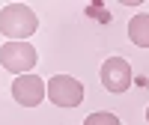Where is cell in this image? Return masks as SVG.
<instances>
[{
	"label": "cell",
	"mask_w": 149,
	"mask_h": 125,
	"mask_svg": "<svg viewBox=\"0 0 149 125\" xmlns=\"http://www.w3.org/2000/svg\"><path fill=\"white\" fill-rule=\"evenodd\" d=\"M84 125H122L116 113H107V110H98V113H90L84 119Z\"/></svg>",
	"instance_id": "obj_7"
},
{
	"label": "cell",
	"mask_w": 149,
	"mask_h": 125,
	"mask_svg": "<svg viewBox=\"0 0 149 125\" xmlns=\"http://www.w3.org/2000/svg\"><path fill=\"white\" fill-rule=\"evenodd\" d=\"M146 122H149V107H146Z\"/></svg>",
	"instance_id": "obj_8"
},
{
	"label": "cell",
	"mask_w": 149,
	"mask_h": 125,
	"mask_svg": "<svg viewBox=\"0 0 149 125\" xmlns=\"http://www.w3.org/2000/svg\"><path fill=\"white\" fill-rule=\"evenodd\" d=\"M128 39L137 48H149V12H137L128 21Z\"/></svg>",
	"instance_id": "obj_6"
},
{
	"label": "cell",
	"mask_w": 149,
	"mask_h": 125,
	"mask_svg": "<svg viewBox=\"0 0 149 125\" xmlns=\"http://www.w3.org/2000/svg\"><path fill=\"white\" fill-rule=\"evenodd\" d=\"M102 86L107 92H125L131 86V66L122 57H107L102 63Z\"/></svg>",
	"instance_id": "obj_4"
},
{
	"label": "cell",
	"mask_w": 149,
	"mask_h": 125,
	"mask_svg": "<svg viewBox=\"0 0 149 125\" xmlns=\"http://www.w3.org/2000/svg\"><path fill=\"white\" fill-rule=\"evenodd\" d=\"M48 98L60 107H78L84 101V83L72 74H54L48 81Z\"/></svg>",
	"instance_id": "obj_3"
},
{
	"label": "cell",
	"mask_w": 149,
	"mask_h": 125,
	"mask_svg": "<svg viewBox=\"0 0 149 125\" xmlns=\"http://www.w3.org/2000/svg\"><path fill=\"white\" fill-rule=\"evenodd\" d=\"M48 95V83L36 74H21V78L12 81V98L24 107H36L42 104V98Z\"/></svg>",
	"instance_id": "obj_5"
},
{
	"label": "cell",
	"mask_w": 149,
	"mask_h": 125,
	"mask_svg": "<svg viewBox=\"0 0 149 125\" xmlns=\"http://www.w3.org/2000/svg\"><path fill=\"white\" fill-rule=\"evenodd\" d=\"M39 30V15L27 3H6L0 9V33L6 42H27Z\"/></svg>",
	"instance_id": "obj_1"
},
{
	"label": "cell",
	"mask_w": 149,
	"mask_h": 125,
	"mask_svg": "<svg viewBox=\"0 0 149 125\" xmlns=\"http://www.w3.org/2000/svg\"><path fill=\"white\" fill-rule=\"evenodd\" d=\"M36 60H39V54H36V48L30 42H6L0 48V66L6 72H12V74H18V78L21 74H30Z\"/></svg>",
	"instance_id": "obj_2"
}]
</instances>
